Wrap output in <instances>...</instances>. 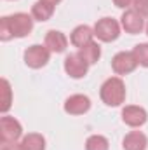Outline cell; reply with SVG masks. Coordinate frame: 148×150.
<instances>
[{
  "mask_svg": "<svg viewBox=\"0 0 148 150\" xmlns=\"http://www.w3.org/2000/svg\"><path fill=\"white\" fill-rule=\"evenodd\" d=\"M101 98L106 105L111 107H117L124 101L125 98V89H124V84L120 79H110L103 84L101 87Z\"/></svg>",
  "mask_w": 148,
  "mask_h": 150,
  "instance_id": "obj_1",
  "label": "cell"
},
{
  "mask_svg": "<svg viewBox=\"0 0 148 150\" xmlns=\"http://www.w3.org/2000/svg\"><path fill=\"white\" fill-rule=\"evenodd\" d=\"M9 28L12 32V37H25L32 32V18L28 14H14L7 18Z\"/></svg>",
  "mask_w": 148,
  "mask_h": 150,
  "instance_id": "obj_2",
  "label": "cell"
},
{
  "mask_svg": "<svg viewBox=\"0 0 148 150\" xmlns=\"http://www.w3.org/2000/svg\"><path fill=\"white\" fill-rule=\"evenodd\" d=\"M0 136L2 143H12L21 136V126L12 117H2L0 120Z\"/></svg>",
  "mask_w": 148,
  "mask_h": 150,
  "instance_id": "obj_3",
  "label": "cell"
},
{
  "mask_svg": "<svg viewBox=\"0 0 148 150\" xmlns=\"http://www.w3.org/2000/svg\"><path fill=\"white\" fill-rule=\"evenodd\" d=\"M98 38L105 40V42H111L118 37V23L115 19H110V18H105L101 21L96 23V28H94Z\"/></svg>",
  "mask_w": 148,
  "mask_h": 150,
  "instance_id": "obj_4",
  "label": "cell"
},
{
  "mask_svg": "<svg viewBox=\"0 0 148 150\" xmlns=\"http://www.w3.org/2000/svg\"><path fill=\"white\" fill-rule=\"evenodd\" d=\"M136 65H138V59H136L134 52H120V54H117V56L113 58V61H111L113 70H115L117 74H122V75L132 72V70L136 68Z\"/></svg>",
  "mask_w": 148,
  "mask_h": 150,
  "instance_id": "obj_5",
  "label": "cell"
},
{
  "mask_svg": "<svg viewBox=\"0 0 148 150\" xmlns=\"http://www.w3.org/2000/svg\"><path fill=\"white\" fill-rule=\"evenodd\" d=\"M25 61L32 68H40L49 61V51L42 45H32L25 52Z\"/></svg>",
  "mask_w": 148,
  "mask_h": 150,
  "instance_id": "obj_6",
  "label": "cell"
},
{
  "mask_svg": "<svg viewBox=\"0 0 148 150\" xmlns=\"http://www.w3.org/2000/svg\"><path fill=\"white\" fill-rule=\"evenodd\" d=\"M87 67H89V63H87L80 54H72V56H68L66 61H65V70L68 72L70 77H73V79L84 77V75L87 74Z\"/></svg>",
  "mask_w": 148,
  "mask_h": 150,
  "instance_id": "obj_7",
  "label": "cell"
},
{
  "mask_svg": "<svg viewBox=\"0 0 148 150\" xmlns=\"http://www.w3.org/2000/svg\"><path fill=\"white\" fill-rule=\"evenodd\" d=\"M91 107V101L87 96H80V94H75L72 98L66 100V105H65V110L68 113H73V115H78V113H84L89 110Z\"/></svg>",
  "mask_w": 148,
  "mask_h": 150,
  "instance_id": "obj_8",
  "label": "cell"
},
{
  "mask_svg": "<svg viewBox=\"0 0 148 150\" xmlns=\"http://www.w3.org/2000/svg\"><path fill=\"white\" fill-rule=\"evenodd\" d=\"M122 26L125 28V32L129 33H138L141 32L143 28V18L140 12L136 11H127L124 16H122Z\"/></svg>",
  "mask_w": 148,
  "mask_h": 150,
  "instance_id": "obj_9",
  "label": "cell"
},
{
  "mask_svg": "<svg viewBox=\"0 0 148 150\" xmlns=\"http://www.w3.org/2000/svg\"><path fill=\"white\" fill-rule=\"evenodd\" d=\"M122 117H124V122L129 126H141L147 120V112L140 107H125Z\"/></svg>",
  "mask_w": 148,
  "mask_h": 150,
  "instance_id": "obj_10",
  "label": "cell"
},
{
  "mask_svg": "<svg viewBox=\"0 0 148 150\" xmlns=\"http://www.w3.org/2000/svg\"><path fill=\"white\" fill-rule=\"evenodd\" d=\"M145 147H147V136L140 131L129 133L124 140V149L125 150H145Z\"/></svg>",
  "mask_w": 148,
  "mask_h": 150,
  "instance_id": "obj_11",
  "label": "cell"
},
{
  "mask_svg": "<svg viewBox=\"0 0 148 150\" xmlns=\"http://www.w3.org/2000/svg\"><path fill=\"white\" fill-rule=\"evenodd\" d=\"M45 47H49L51 51H54V52H61V51H65V47H66V37L61 33V32H49L47 33V37H45Z\"/></svg>",
  "mask_w": 148,
  "mask_h": 150,
  "instance_id": "obj_12",
  "label": "cell"
},
{
  "mask_svg": "<svg viewBox=\"0 0 148 150\" xmlns=\"http://www.w3.org/2000/svg\"><path fill=\"white\" fill-rule=\"evenodd\" d=\"M91 38H92V32H91L89 26H78L72 33V44L77 45V47H84L89 42H92Z\"/></svg>",
  "mask_w": 148,
  "mask_h": 150,
  "instance_id": "obj_13",
  "label": "cell"
},
{
  "mask_svg": "<svg viewBox=\"0 0 148 150\" xmlns=\"http://www.w3.org/2000/svg\"><path fill=\"white\" fill-rule=\"evenodd\" d=\"M52 11H54V5H51V4H47L44 0H38L33 5V9H32V14L38 21H45V19H49L52 16Z\"/></svg>",
  "mask_w": 148,
  "mask_h": 150,
  "instance_id": "obj_14",
  "label": "cell"
},
{
  "mask_svg": "<svg viewBox=\"0 0 148 150\" xmlns=\"http://www.w3.org/2000/svg\"><path fill=\"white\" fill-rule=\"evenodd\" d=\"M87 63H96L98 59H99V54H101V51H99V45L98 44H94V42H89L87 45H84V47H80V52H78Z\"/></svg>",
  "mask_w": 148,
  "mask_h": 150,
  "instance_id": "obj_15",
  "label": "cell"
},
{
  "mask_svg": "<svg viewBox=\"0 0 148 150\" xmlns=\"http://www.w3.org/2000/svg\"><path fill=\"white\" fill-rule=\"evenodd\" d=\"M23 150H44L45 147V140L40 134H28L23 143H21Z\"/></svg>",
  "mask_w": 148,
  "mask_h": 150,
  "instance_id": "obj_16",
  "label": "cell"
},
{
  "mask_svg": "<svg viewBox=\"0 0 148 150\" xmlns=\"http://www.w3.org/2000/svg\"><path fill=\"white\" fill-rule=\"evenodd\" d=\"M85 149L87 150H108V142H106V138L96 134V136H91L87 140Z\"/></svg>",
  "mask_w": 148,
  "mask_h": 150,
  "instance_id": "obj_17",
  "label": "cell"
},
{
  "mask_svg": "<svg viewBox=\"0 0 148 150\" xmlns=\"http://www.w3.org/2000/svg\"><path fill=\"white\" fill-rule=\"evenodd\" d=\"M134 56H136V59H138L140 65L148 67V44L136 45V47H134Z\"/></svg>",
  "mask_w": 148,
  "mask_h": 150,
  "instance_id": "obj_18",
  "label": "cell"
},
{
  "mask_svg": "<svg viewBox=\"0 0 148 150\" xmlns=\"http://www.w3.org/2000/svg\"><path fill=\"white\" fill-rule=\"evenodd\" d=\"M2 93H4L2 112H7V108L11 107V89H9V82H7V80H2Z\"/></svg>",
  "mask_w": 148,
  "mask_h": 150,
  "instance_id": "obj_19",
  "label": "cell"
},
{
  "mask_svg": "<svg viewBox=\"0 0 148 150\" xmlns=\"http://www.w3.org/2000/svg\"><path fill=\"white\" fill-rule=\"evenodd\" d=\"M132 5L136 7V12L141 16H148V0H132Z\"/></svg>",
  "mask_w": 148,
  "mask_h": 150,
  "instance_id": "obj_20",
  "label": "cell"
},
{
  "mask_svg": "<svg viewBox=\"0 0 148 150\" xmlns=\"http://www.w3.org/2000/svg\"><path fill=\"white\" fill-rule=\"evenodd\" d=\"M0 33H2V40H9L12 37V32L9 28V23H7V18H2V23H0Z\"/></svg>",
  "mask_w": 148,
  "mask_h": 150,
  "instance_id": "obj_21",
  "label": "cell"
},
{
  "mask_svg": "<svg viewBox=\"0 0 148 150\" xmlns=\"http://www.w3.org/2000/svg\"><path fill=\"white\" fill-rule=\"evenodd\" d=\"M2 150H23V147H21V145H16V143L12 142V143H4V145H2Z\"/></svg>",
  "mask_w": 148,
  "mask_h": 150,
  "instance_id": "obj_22",
  "label": "cell"
},
{
  "mask_svg": "<svg viewBox=\"0 0 148 150\" xmlns=\"http://www.w3.org/2000/svg\"><path fill=\"white\" fill-rule=\"evenodd\" d=\"M113 2H115L117 7H127L131 4V0H113Z\"/></svg>",
  "mask_w": 148,
  "mask_h": 150,
  "instance_id": "obj_23",
  "label": "cell"
},
{
  "mask_svg": "<svg viewBox=\"0 0 148 150\" xmlns=\"http://www.w3.org/2000/svg\"><path fill=\"white\" fill-rule=\"evenodd\" d=\"M44 2H47V4H51V5H56L59 0H44Z\"/></svg>",
  "mask_w": 148,
  "mask_h": 150,
  "instance_id": "obj_24",
  "label": "cell"
},
{
  "mask_svg": "<svg viewBox=\"0 0 148 150\" xmlns=\"http://www.w3.org/2000/svg\"><path fill=\"white\" fill-rule=\"evenodd\" d=\"M147 32H148V26H147Z\"/></svg>",
  "mask_w": 148,
  "mask_h": 150,
  "instance_id": "obj_25",
  "label": "cell"
}]
</instances>
